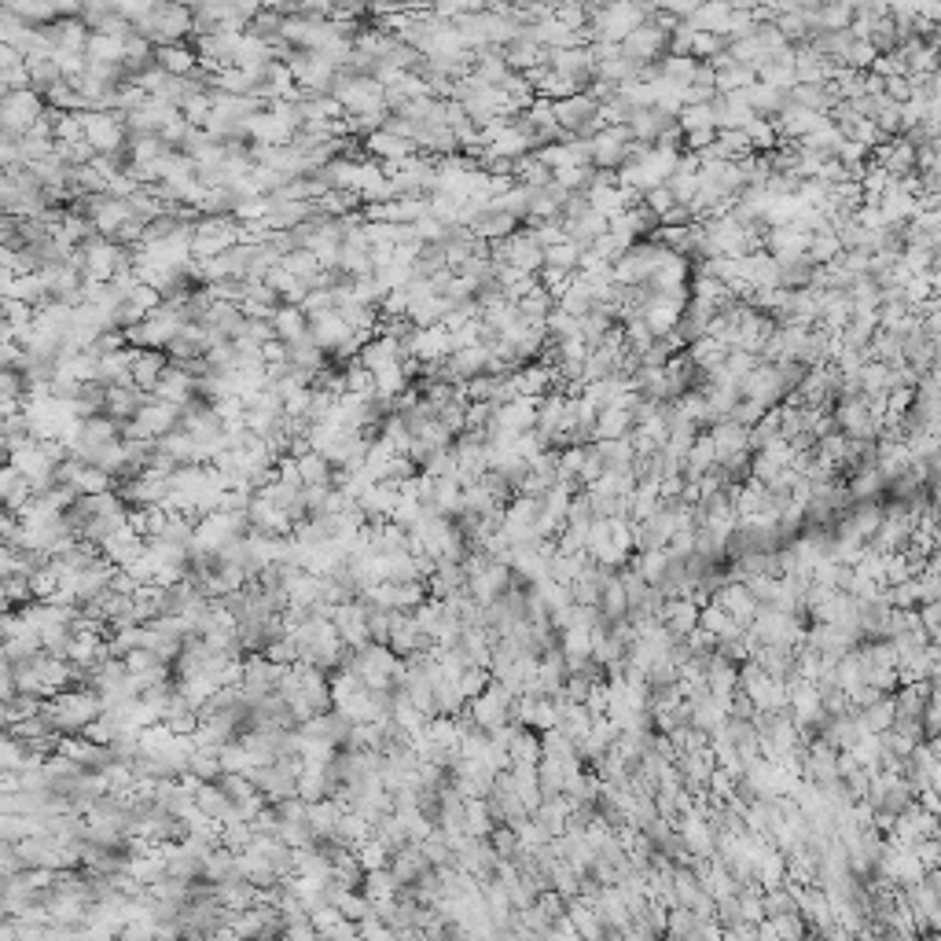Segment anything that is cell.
<instances>
[{"label": "cell", "instance_id": "29", "mask_svg": "<svg viewBox=\"0 0 941 941\" xmlns=\"http://www.w3.org/2000/svg\"><path fill=\"white\" fill-rule=\"evenodd\" d=\"M125 41H129V37L96 34V30H92L85 56H89V63H118V67H125Z\"/></svg>", "mask_w": 941, "mask_h": 941}, {"label": "cell", "instance_id": "42", "mask_svg": "<svg viewBox=\"0 0 941 941\" xmlns=\"http://www.w3.org/2000/svg\"><path fill=\"white\" fill-rule=\"evenodd\" d=\"M537 48L526 45V41H515V45L508 48V67H533L537 63Z\"/></svg>", "mask_w": 941, "mask_h": 941}, {"label": "cell", "instance_id": "43", "mask_svg": "<svg viewBox=\"0 0 941 941\" xmlns=\"http://www.w3.org/2000/svg\"><path fill=\"white\" fill-rule=\"evenodd\" d=\"M750 103H754V107H776V92H772L769 85H765V89H754L750 92Z\"/></svg>", "mask_w": 941, "mask_h": 941}, {"label": "cell", "instance_id": "17", "mask_svg": "<svg viewBox=\"0 0 941 941\" xmlns=\"http://www.w3.org/2000/svg\"><path fill=\"white\" fill-rule=\"evenodd\" d=\"M714 603L717 607H725L732 618H739V622H747L758 614L761 600L754 596V589H750L747 581H739V585H721V589H714Z\"/></svg>", "mask_w": 941, "mask_h": 941}, {"label": "cell", "instance_id": "40", "mask_svg": "<svg viewBox=\"0 0 941 941\" xmlns=\"http://www.w3.org/2000/svg\"><path fill=\"white\" fill-rule=\"evenodd\" d=\"M125 666H129V673H151V669L162 666V658L151 651V647H133L129 655H125Z\"/></svg>", "mask_w": 941, "mask_h": 941}, {"label": "cell", "instance_id": "8", "mask_svg": "<svg viewBox=\"0 0 941 941\" xmlns=\"http://www.w3.org/2000/svg\"><path fill=\"white\" fill-rule=\"evenodd\" d=\"M405 357H416L423 364H442L453 357V335L445 324H420L405 342Z\"/></svg>", "mask_w": 941, "mask_h": 941}, {"label": "cell", "instance_id": "41", "mask_svg": "<svg viewBox=\"0 0 941 941\" xmlns=\"http://www.w3.org/2000/svg\"><path fill=\"white\" fill-rule=\"evenodd\" d=\"M714 122H717V118H714V111H710V107H688V111H684V125H688L692 133H699V129H710Z\"/></svg>", "mask_w": 941, "mask_h": 941}, {"label": "cell", "instance_id": "4", "mask_svg": "<svg viewBox=\"0 0 941 941\" xmlns=\"http://www.w3.org/2000/svg\"><path fill=\"white\" fill-rule=\"evenodd\" d=\"M287 67H291L298 89L306 92V96H324V92H331L342 74V67H335L328 56L306 52V48H295V52L287 56Z\"/></svg>", "mask_w": 941, "mask_h": 941}, {"label": "cell", "instance_id": "34", "mask_svg": "<svg viewBox=\"0 0 941 941\" xmlns=\"http://www.w3.org/2000/svg\"><path fill=\"white\" fill-rule=\"evenodd\" d=\"M357 857H361L364 872L390 868V861H394V846H390L386 839H379V835H372V839H364L361 846H357Z\"/></svg>", "mask_w": 941, "mask_h": 941}, {"label": "cell", "instance_id": "21", "mask_svg": "<svg viewBox=\"0 0 941 941\" xmlns=\"http://www.w3.org/2000/svg\"><path fill=\"white\" fill-rule=\"evenodd\" d=\"M273 328H276V339H284L287 346L291 342H302L309 339V313L298 302H280V309L273 313Z\"/></svg>", "mask_w": 941, "mask_h": 941}, {"label": "cell", "instance_id": "3", "mask_svg": "<svg viewBox=\"0 0 941 941\" xmlns=\"http://www.w3.org/2000/svg\"><path fill=\"white\" fill-rule=\"evenodd\" d=\"M45 111H48V100L41 89H12V92H4V100H0V125H4V133L26 137V133L41 122Z\"/></svg>", "mask_w": 941, "mask_h": 941}, {"label": "cell", "instance_id": "36", "mask_svg": "<svg viewBox=\"0 0 941 941\" xmlns=\"http://www.w3.org/2000/svg\"><path fill=\"white\" fill-rule=\"evenodd\" d=\"M772 247H776V254H780L783 261H791L809 247V236H805L802 228H780V232L772 236Z\"/></svg>", "mask_w": 941, "mask_h": 941}, {"label": "cell", "instance_id": "39", "mask_svg": "<svg viewBox=\"0 0 941 941\" xmlns=\"http://www.w3.org/2000/svg\"><path fill=\"white\" fill-rule=\"evenodd\" d=\"M339 908H342V916L357 919V923H361L364 916H372V912H375L372 897L364 894L361 886H357V890H346V894H342V901H339Z\"/></svg>", "mask_w": 941, "mask_h": 941}, {"label": "cell", "instance_id": "14", "mask_svg": "<svg viewBox=\"0 0 941 941\" xmlns=\"http://www.w3.org/2000/svg\"><path fill=\"white\" fill-rule=\"evenodd\" d=\"M144 548H148V537H144V533H140L133 522H125L122 530H114L111 537L103 541L100 552L111 559L114 567H129V563H133V559H137Z\"/></svg>", "mask_w": 941, "mask_h": 941}, {"label": "cell", "instance_id": "10", "mask_svg": "<svg viewBox=\"0 0 941 941\" xmlns=\"http://www.w3.org/2000/svg\"><path fill=\"white\" fill-rule=\"evenodd\" d=\"M368 614H372V603H364L361 596L357 600H346L335 607V629L346 640V647H364L372 644V629H368Z\"/></svg>", "mask_w": 941, "mask_h": 941}, {"label": "cell", "instance_id": "30", "mask_svg": "<svg viewBox=\"0 0 941 941\" xmlns=\"http://www.w3.org/2000/svg\"><path fill=\"white\" fill-rule=\"evenodd\" d=\"M497 824H500V820L493 817V809H489V798H467L464 831L471 835V839H489Z\"/></svg>", "mask_w": 941, "mask_h": 941}, {"label": "cell", "instance_id": "25", "mask_svg": "<svg viewBox=\"0 0 941 941\" xmlns=\"http://www.w3.org/2000/svg\"><path fill=\"white\" fill-rule=\"evenodd\" d=\"M0 489H4V508L8 511H19L26 500L34 497V482H30V478H26L15 464H8L4 471H0Z\"/></svg>", "mask_w": 941, "mask_h": 941}, {"label": "cell", "instance_id": "26", "mask_svg": "<svg viewBox=\"0 0 941 941\" xmlns=\"http://www.w3.org/2000/svg\"><path fill=\"white\" fill-rule=\"evenodd\" d=\"M699 614H703V611H699V603L688 600V596H681V600L666 603L662 622H666L677 636H688V633H695V629H699Z\"/></svg>", "mask_w": 941, "mask_h": 941}, {"label": "cell", "instance_id": "6", "mask_svg": "<svg viewBox=\"0 0 941 941\" xmlns=\"http://www.w3.org/2000/svg\"><path fill=\"white\" fill-rule=\"evenodd\" d=\"M493 254L497 261L519 269V273H541L545 269V243L537 239V232H511L508 239H493Z\"/></svg>", "mask_w": 941, "mask_h": 941}, {"label": "cell", "instance_id": "38", "mask_svg": "<svg viewBox=\"0 0 941 941\" xmlns=\"http://www.w3.org/2000/svg\"><path fill=\"white\" fill-rule=\"evenodd\" d=\"M545 747H541V736H530V728H522L515 743H511V765L515 761H541Z\"/></svg>", "mask_w": 941, "mask_h": 941}, {"label": "cell", "instance_id": "11", "mask_svg": "<svg viewBox=\"0 0 941 941\" xmlns=\"http://www.w3.org/2000/svg\"><path fill=\"white\" fill-rule=\"evenodd\" d=\"M92 26L81 15H63L56 23L45 26V41L52 52H85L89 48Z\"/></svg>", "mask_w": 941, "mask_h": 941}, {"label": "cell", "instance_id": "19", "mask_svg": "<svg viewBox=\"0 0 941 941\" xmlns=\"http://www.w3.org/2000/svg\"><path fill=\"white\" fill-rule=\"evenodd\" d=\"M133 353H137V346H125V350H114V353H100L96 383H103V386H129L133 383Z\"/></svg>", "mask_w": 941, "mask_h": 941}, {"label": "cell", "instance_id": "20", "mask_svg": "<svg viewBox=\"0 0 941 941\" xmlns=\"http://www.w3.org/2000/svg\"><path fill=\"white\" fill-rule=\"evenodd\" d=\"M342 813H346V805H342L335 794L320 798V802H309V824H313V831H317V846H324V842L335 839V828H339Z\"/></svg>", "mask_w": 941, "mask_h": 941}, {"label": "cell", "instance_id": "18", "mask_svg": "<svg viewBox=\"0 0 941 941\" xmlns=\"http://www.w3.org/2000/svg\"><path fill=\"white\" fill-rule=\"evenodd\" d=\"M427 868H434V864L427 861V853H423L420 842H405L401 850H394V861H390V872L397 875L401 886H416V879H420Z\"/></svg>", "mask_w": 941, "mask_h": 941}, {"label": "cell", "instance_id": "7", "mask_svg": "<svg viewBox=\"0 0 941 941\" xmlns=\"http://www.w3.org/2000/svg\"><path fill=\"white\" fill-rule=\"evenodd\" d=\"M511 706H515V695H511L500 681H493L482 695L467 699V714L475 717L478 728L493 732V728L508 725L511 721Z\"/></svg>", "mask_w": 941, "mask_h": 941}, {"label": "cell", "instance_id": "33", "mask_svg": "<svg viewBox=\"0 0 941 941\" xmlns=\"http://www.w3.org/2000/svg\"><path fill=\"white\" fill-rule=\"evenodd\" d=\"M361 890L372 897V905H379L386 897H394L397 890H401V883H397V875L390 872V868H375V872H364Z\"/></svg>", "mask_w": 941, "mask_h": 941}, {"label": "cell", "instance_id": "37", "mask_svg": "<svg viewBox=\"0 0 941 941\" xmlns=\"http://www.w3.org/2000/svg\"><path fill=\"white\" fill-rule=\"evenodd\" d=\"M250 839H254V828H250V820H228V824H221V846H228V850H247Z\"/></svg>", "mask_w": 941, "mask_h": 941}, {"label": "cell", "instance_id": "22", "mask_svg": "<svg viewBox=\"0 0 941 941\" xmlns=\"http://www.w3.org/2000/svg\"><path fill=\"white\" fill-rule=\"evenodd\" d=\"M170 364L173 361L162 350H137L133 353V383L144 386V390H155Z\"/></svg>", "mask_w": 941, "mask_h": 941}, {"label": "cell", "instance_id": "12", "mask_svg": "<svg viewBox=\"0 0 941 941\" xmlns=\"http://www.w3.org/2000/svg\"><path fill=\"white\" fill-rule=\"evenodd\" d=\"M386 644L394 647L401 658L416 655V651H431L434 640L420 629V622L412 618V611H394V625H390V640Z\"/></svg>", "mask_w": 941, "mask_h": 941}, {"label": "cell", "instance_id": "5", "mask_svg": "<svg viewBox=\"0 0 941 941\" xmlns=\"http://www.w3.org/2000/svg\"><path fill=\"white\" fill-rule=\"evenodd\" d=\"M81 125H85V137L100 155H122L129 148V125H125L122 111H81Z\"/></svg>", "mask_w": 941, "mask_h": 941}, {"label": "cell", "instance_id": "35", "mask_svg": "<svg viewBox=\"0 0 941 941\" xmlns=\"http://www.w3.org/2000/svg\"><path fill=\"white\" fill-rule=\"evenodd\" d=\"M41 706H45V699L34 692H19L15 699H4V725L12 728L19 721H26V717L41 714Z\"/></svg>", "mask_w": 941, "mask_h": 941}, {"label": "cell", "instance_id": "2", "mask_svg": "<svg viewBox=\"0 0 941 941\" xmlns=\"http://www.w3.org/2000/svg\"><path fill=\"white\" fill-rule=\"evenodd\" d=\"M335 100L342 103L346 114H372V111H390L386 103V85L375 81L372 74H339L335 81Z\"/></svg>", "mask_w": 941, "mask_h": 941}, {"label": "cell", "instance_id": "28", "mask_svg": "<svg viewBox=\"0 0 941 941\" xmlns=\"http://www.w3.org/2000/svg\"><path fill=\"white\" fill-rule=\"evenodd\" d=\"M203 879L206 883H228V879H239V861H236V850H228V846H214V850L206 853V864H203Z\"/></svg>", "mask_w": 941, "mask_h": 941}, {"label": "cell", "instance_id": "27", "mask_svg": "<svg viewBox=\"0 0 941 941\" xmlns=\"http://www.w3.org/2000/svg\"><path fill=\"white\" fill-rule=\"evenodd\" d=\"M552 379H556V375L548 372L545 364H530V368H519V372L511 375V386H515L519 397H537V401H541V397L548 394Z\"/></svg>", "mask_w": 941, "mask_h": 941}, {"label": "cell", "instance_id": "23", "mask_svg": "<svg viewBox=\"0 0 941 941\" xmlns=\"http://www.w3.org/2000/svg\"><path fill=\"white\" fill-rule=\"evenodd\" d=\"M155 63H159L166 74H177V78H192L199 70V52L192 45H162L155 52Z\"/></svg>", "mask_w": 941, "mask_h": 941}, {"label": "cell", "instance_id": "9", "mask_svg": "<svg viewBox=\"0 0 941 941\" xmlns=\"http://www.w3.org/2000/svg\"><path fill=\"white\" fill-rule=\"evenodd\" d=\"M243 137H247L250 144H291V140L298 137V129L287 122L284 114H276L273 107H265V111L250 114L247 118Z\"/></svg>", "mask_w": 941, "mask_h": 941}, {"label": "cell", "instance_id": "16", "mask_svg": "<svg viewBox=\"0 0 941 941\" xmlns=\"http://www.w3.org/2000/svg\"><path fill=\"white\" fill-rule=\"evenodd\" d=\"M397 497H401V486L390 482V478H379V482H372V486L357 497V504H361V511L368 515V522H390V511H394Z\"/></svg>", "mask_w": 941, "mask_h": 941}, {"label": "cell", "instance_id": "1", "mask_svg": "<svg viewBox=\"0 0 941 941\" xmlns=\"http://www.w3.org/2000/svg\"><path fill=\"white\" fill-rule=\"evenodd\" d=\"M52 721H56L59 732H67V736H74V732H85V728L96 721V717L103 714V699L96 688H67V692L52 695V699H45V706H41Z\"/></svg>", "mask_w": 941, "mask_h": 941}, {"label": "cell", "instance_id": "44", "mask_svg": "<svg viewBox=\"0 0 941 941\" xmlns=\"http://www.w3.org/2000/svg\"><path fill=\"white\" fill-rule=\"evenodd\" d=\"M835 247H839V243L831 236H820L817 243H813V254H817V258H828V254H835Z\"/></svg>", "mask_w": 941, "mask_h": 941}, {"label": "cell", "instance_id": "24", "mask_svg": "<svg viewBox=\"0 0 941 941\" xmlns=\"http://www.w3.org/2000/svg\"><path fill=\"white\" fill-rule=\"evenodd\" d=\"M45 828L48 820L37 813H0V842H23Z\"/></svg>", "mask_w": 941, "mask_h": 941}, {"label": "cell", "instance_id": "13", "mask_svg": "<svg viewBox=\"0 0 941 941\" xmlns=\"http://www.w3.org/2000/svg\"><path fill=\"white\" fill-rule=\"evenodd\" d=\"M364 151H368V159L375 162H397V159H409V155H416L420 151V144L412 137H401V133H394V129H375V133H368L364 137Z\"/></svg>", "mask_w": 941, "mask_h": 941}, {"label": "cell", "instance_id": "32", "mask_svg": "<svg viewBox=\"0 0 941 941\" xmlns=\"http://www.w3.org/2000/svg\"><path fill=\"white\" fill-rule=\"evenodd\" d=\"M625 144H629V133L625 129H607L592 140V159L603 162V166H614V162L625 155Z\"/></svg>", "mask_w": 941, "mask_h": 941}, {"label": "cell", "instance_id": "15", "mask_svg": "<svg viewBox=\"0 0 941 941\" xmlns=\"http://www.w3.org/2000/svg\"><path fill=\"white\" fill-rule=\"evenodd\" d=\"M155 397H162V401H173V405H188L195 394H199V379H195L184 364H170L166 372H162V379H159V386L151 390Z\"/></svg>", "mask_w": 941, "mask_h": 941}, {"label": "cell", "instance_id": "31", "mask_svg": "<svg viewBox=\"0 0 941 941\" xmlns=\"http://www.w3.org/2000/svg\"><path fill=\"white\" fill-rule=\"evenodd\" d=\"M287 361L295 364V368H306V372L320 375L324 368H328V350H320L313 339H302V342H291V346H287Z\"/></svg>", "mask_w": 941, "mask_h": 941}]
</instances>
